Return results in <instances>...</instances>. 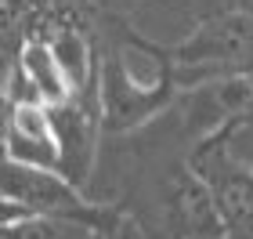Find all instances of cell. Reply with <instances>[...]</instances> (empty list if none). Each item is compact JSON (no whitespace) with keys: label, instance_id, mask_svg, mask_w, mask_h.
Masks as SVG:
<instances>
[{"label":"cell","instance_id":"obj_1","mask_svg":"<svg viewBox=\"0 0 253 239\" xmlns=\"http://www.w3.org/2000/svg\"><path fill=\"white\" fill-rule=\"evenodd\" d=\"M98 109L105 134H126L159 120L177 101V65L170 48L156 44L120 11L98 18Z\"/></svg>","mask_w":253,"mask_h":239},{"label":"cell","instance_id":"obj_2","mask_svg":"<svg viewBox=\"0 0 253 239\" xmlns=\"http://www.w3.org/2000/svg\"><path fill=\"white\" fill-rule=\"evenodd\" d=\"M181 91L239 73L253 62V11H213L170 44Z\"/></svg>","mask_w":253,"mask_h":239},{"label":"cell","instance_id":"obj_3","mask_svg":"<svg viewBox=\"0 0 253 239\" xmlns=\"http://www.w3.org/2000/svg\"><path fill=\"white\" fill-rule=\"evenodd\" d=\"M0 199H4V218H15V214H87L101 207L62 170L22 163V159L7 156H4V178H0Z\"/></svg>","mask_w":253,"mask_h":239},{"label":"cell","instance_id":"obj_4","mask_svg":"<svg viewBox=\"0 0 253 239\" xmlns=\"http://www.w3.org/2000/svg\"><path fill=\"white\" fill-rule=\"evenodd\" d=\"M4 98H37L43 105L58 109L80 98L76 80L69 76L65 62L51 37L33 33L11 44V65L4 80Z\"/></svg>","mask_w":253,"mask_h":239},{"label":"cell","instance_id":"obj_5","mask_svg":"<svg viewBox=\"0 0 253 239\" xmlns=\"http://www.w3.org/2000/svg\"><path fill=\"white\" fill-rule=\"evenodd\" d=\"M188 159L213 192L224 232L235 239H253V170L239 163L217 134L195 142Z\"/></svg>","mask_w":253,"mask_h":239},{"label":"cell","instance_id":"obj_6","mask_svg":"<svg viewBox=\"0 0 253 239\" xmlns=\"http://www.w3.org/2000/svg\"><path fill=\"white\" fill-rule=\"evenodd\" d=\"M4 156L58 170L62 149H58L54 109L37 98H7L4 101Z\"/></svg>","mask_w":253,"mask_h":239},{"label":"cell","instance_id":"obj_7","mask_svg":"<svg viewBox=\"0 0 253 239\" xmlns=\"http://www.w3.org/2000/svg\"><path fill=\"white\" fill-rule=\"evenodd\" d=\"M120 218L123 210L109 203L87 214H15L4 218L0 239H105Z\"/></svg>","mask_w":253,"mask_h":239},{"label":"cell","instance_id":"obj_8","mask_svg":"<svg viewBox=\"0 0 253 239\" xmlns=\"http://www.w3.org/2000/svg\"><path fill=\"white\" fill-rule=\"evenodd\" d=\"M141 4V0H137ZM148 4H163L170 11H185L192 22H199L213 11H253V0H148Z\"/></svg>","mask_w":253,"mask_h":239},{"label":"cell","instance_id":"obj_9","mask_svg":"<svg viewBox=\"0 0 253 239\" xmlns=\"http://www.w3.org/2000/svg\"><path fill=\"white\" fill-rule=\"evenodd\" d=\"M217 138L224 142V149L232 152L246 170H253V116L250 120H235L228 127L217 131Z\"/></svg>","mask_w":253,"mask_h":239},{"label":"cell","instance_id":"obj_10","mask_svg":"<svg viewBox=\"0 0 253 239\" xmlns=\"http://www.w3.org/2000/svg\"><path fill=\"white\" fill-rule=\"evenodd\" d=\"M203 239H235V236H228V232H217V236H203Z\"/></svg>","mask_w":253,"mask_h":239}]
</instances>
